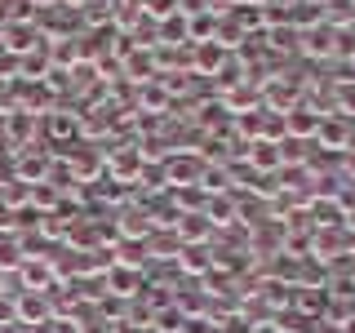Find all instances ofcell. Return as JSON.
Masks as SVG:
<instances>
[{"mask_svg": "<svg viewBox=\"0 0 355 333\" xmlns=\"http://www.w3.org/2000/svg\"><path fill=\"white\" fill-rule=\"evenodd\" d=\"M107 164H111V173H116V182H133V178L142 173V151H138V147H129V151H116Z\"/></svg>", "mask_w": 355, "mask_h": 333, "instance_id": "cell-8", "label": "cell"}, {"mask_svg": "<svg viewBox=\"0 0 355 333\" xmlns=\"http://www.w3.org/2000/svg\"><path fill=\"white\" fill-rule=\"evenodd\" d=\"M320 120H324V111H315V107H306V103H293V107L284 111V138H293V142L311 138V142H315Z\"/></svg>", "mask_w": 355, "mask_h": 333, "instance_id": "cell-1", "label": "cell"}, {"mask_svg": "<svg viewBox=\"0 0 355 333\" xmlns=\"http://www.w3.org/2000/svg\"><path fill=\"white\" fill-rule=\"evenodd\" d=\"M142 107H169V94H160V89H147V94H142Z\"/></svg>", "mask_w": 355, "mask_h": 333, "instance_id": "cell-18", "label": "cell"}, {"mask_svg": "<svg viewBox=\"0 0 355 333\" xmlns=\"http://www.w3.org/2000/svg\"><path fill=\"white\" fill-rule=\"evenodd\" d=\"M27 262V253H22V244L14 240V236H0V271H14V266H22Z\"/></svg>", "mask_w": 355, "mask_h": 333, "instance_id": "cell-15", "label": "cell"}, {"mask_svg": "<svg viewBox=\"0 0 355 333\" xmlns=\"http://www.w3.org/2000/svg\"><path fill=\"white\" fill-rule=\"evenodd\" d=\"M182 266H187L191 275H205L209 266H214V258H209L205 244H182Z\"/></svg>", "mask_w": 355, "mask_h": 333, "instance_id": "cell-14", "label": "cell"}, {"mask_svg": "<svg viewBox=\"0 0 355 333\" xmlns=\"http://www.w3.org/2000/svg\"><path fill=\"white\" fill-rule=\"evenodd\" d=\"M5 31H9V22H5V18H0V44H5Z\"/></svg>", "mask_w": 355, "mask_h": 333, "instance_id": "cell-21", "label": "cell"}, {"mask_svg": "<svg viewBox=\"0 0 355 333\" xmlns=\"http://www.w3.org/2000/svg\"><path fill=\"white\" fill-rule=\"evenodd\" d=\"M0 333H27V325H18V320H0Z\"/></svg>", "mask_w": 355, "mask_h": 333, "instance_id": "cell-19", "label": "cell"}, {"mask_svg": "<svg viewBox=\"0 0 355 333\" xmlns=\"http://www.w3.org/2000/svg\"><path fill=\"white\" fill-rule=\"evenodd\" d=\"M342 333H355V316H347V320H342Z\"/></svg>", "mask_w": 355, "mask_h": 333, "instance_id": "cell-20", "label": "cell"}, {"mask_svg": "<svg viewBox=\"0 0 355 333\" xmlns=\"http://www.w3.org/2000/svg\"><path fill=\"white\" fill-rule=\"evenodd\" d=\"M244 160H249V169H258V173H280L284 169V151H280V142H249V151H244Z\"/></svg>", "mask_w": 355, "mask_h": 333, "instance_id": "cell-2", "label": "cell"}, {"mask_svg": "<svg viewBox=\"0 0 355 333\" xmlns=\"http://www.w3.org/2000/svg\"><path fill=\"white\" fill-rule=\"evenodd\" d=\"M182 333H218V329L209 325L205 316H187V329H182Z\"/></svg>", "mask_w": 355, "mask_h": 333, "instance_id": "cell-17", "label": "cell"}, {"mask_svg": "<svg viewBox=\"0 0 355 333\" xmlns=\"http://www.w3.org/2000/svg\"><path fill=\"white\" fill-rule=\"evenodd\" d=\"M76 129H80V125H76L71 116H49V133H53V138H71Z\"/></svg>", "mask_w": 355, "mask_h": 333, "instance_id": "cell-16", "label": "cell"}, {"mask_svg": "<svg viewBox=\"0 0 355 333\" xmlns=\"http://www.w3.org/2000/svg\"><path fill=\"white\" fill-rule=\"evenodd\" d=\"M200 173H205L200 160H169V164H164V182H169V187H187L191 178L200 182Z\"/></svg>", "mask_w": 355, "mask_h": 333, "instance_id": "cell-10", "label": "cell"}, {"mask_svg": "<svg viewBox=\"0 0 355 333\" xmlns=\"http://www.w3.org/2000/svg\"><path fill=\"white\" fill-rule=\"evenodd\" d=\"M14 320H18V325H27V329L44 325V320H49V298H44V293H27V289H22V298L14 302Z\"/></svg>", "mask_w": 355, "mask_h": 333, "instance_id": "cell-3", "label": "cell"}, {"mask_svg": "<svg viewBox=\"0 0 355 333\" xmlns=\"http://www.w3.org/2000/svg\"><path fill=\"white\" fill-rule=\"evenodd\" d=\"M200 214L209 218V227H231L236 222V205H231V196H214Z\"/></svg>", "mask_w": 355, "mask_h": 333, "instance_id": "cell-12", "label": "cell"}, {"mask_svg": "<svg viewBox=\"0 0 355 333\" xmlns=\"http://www.w3.org/2000/svg\"><path fill=\"white\" fill-rule=\"evenodd\" d=\"M18 271H22V289L27 293H44V284H53V266L40 262V258H27Z\"/></svg>", "mask_w": 355, "mask_h": 333, "instance_id": "cell-7", "label": "cell"}, {"mask_svg": "<svg viewBox=\"0 0 355 333\" xmlns=\"http://www.w3.org/2000/svg\"><path fill=\"white\" fill-rule=\"evenodd\" d=\"M36 125H40V116L36 111H5V142H31L36 138Z\"/></svg>", "mask_w": 355, "mask_h": 333, "instance_id": "cell-5", "label": "cell"}, {"mask_svg": "<svg viewBox=\"0 0 355 333\" xmlns=\"http://www.w3.org/2000/svg\"><path fill=\"white\" fill-rule=\"evenodd\" d=\"M76 333H103V329H85V325H80V329H76Z\"/></svg>", "mask_w": 355, "mask_h": 333, "instance_id": "cell-23", "label": "cell"}, {"mask_svg": "<svg viewBox=\"0 0 355 333\" xmlns=\"http://www.w3.org/2000/svg\"><path fill=\"white\" fill-rule=\"evenodd\" d=\"M107 284H111V293H120V298H138V271H125V266H116V271H107Z\"/></svg>", "mask_w": 355, "mask_h": 333, "instance_id": "cell-13", "label": "cell"}, {"mask_svg": "<svg viewBox=\"0 0 355 333\" xmlns=\"http://www.w3.org/2000/svg\"><path fill=\"white\" fill-rule=\"evenodd\" d=\"M315 142H320L324 151H347V125H342L338 116H324V120H320Z\"/></svg>", "mask_w": 355, "mask_h": 333, "instance_id": "cell-9", "label": "cell"}, {"mask_svg": "<svg viewBox=\"0 0 355 333\" xmlns=\"http://www.w3.org/2000/svg\"><path fill=\"white\" fill-rule=\"evenodd\" d=\"M14 178L27 182V187H40L44 178H49V155H44V151H22L18 164H14Z\"/></svg>", "mask_w": 355, "mask_h": 333, "instance_id": "cell-4", "label": "cell"}, {"mask_svg": "<svg viewBox=\"0 0 355 333\" xmlns=\"http://www.w3.org/2000/svg\"><path fill=\"white\" fill-rule=\"evenodd\" d=\"M178 240L182 244H205L209 240V218L200 214V209H187V214H178Z\"/></svg>", "mask_w": 355, "mask_h": 333, "instance_id": "cell-6", "label": "cell"}, {"mask_svg": "<svg viewBox=\"0 0 355 333\" xmlns=\"http://www.w3.org/2000/svg\"><path fill=\"white\" fill-rule=\"evenodd\" d=\"M0 142H5V120H0Z\"/></svg>", "mask_w": 355, "mask_h": 333, "instance_id": "cell-24", "label": "cell"}, {"mask_svg": "<svg viewBox=\"0 0 355 333\" xmlns=\"http://www.w3.org/2000/svg\"><path fill=\"white\" fill-rule=\"evenodd\" d=\"M333 49H338V44H333V31H324V27L302 31V53H311V58H329Z\"/></svg>", "mask_w": 355, "mask_h": 333, "instance_id": "cell-11", "label": "cell"}, {"mask_svg": "<svg viewBox=\"0 0 355 333\" xmlns=\"http://www.w3.org/2000/svg\"><path fill=\"white\" fill-rule=\"evenodd\" d=\"M253 333H266V325H258V329H253Z\"/></svg>", "mask_w": 355, "mask_h": 333, "instance_id": "cell-25", "label": "cell"}, {"mask_svg": "<svg viewBox=\"0 0 355 333\" xmlns=\"http://www.w3.org/2000/svg\"><path fill=\"white\" fill-rule=\"evenodd\" d=\"M5 284H9V275H5V271H0V293H9V289H5Z\"/></svg>", "mask_w": 355, "mask_h": 333, "instance_id": "cell-22", "label": "cell"}]
</instances>
